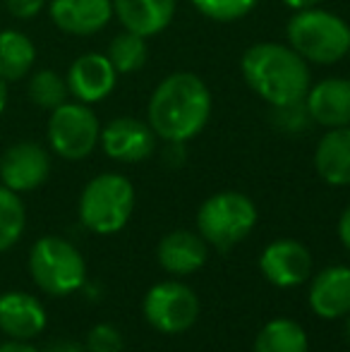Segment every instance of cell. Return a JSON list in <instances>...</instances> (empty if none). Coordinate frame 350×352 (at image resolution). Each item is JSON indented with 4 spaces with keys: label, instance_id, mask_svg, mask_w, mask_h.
<instances>
[{
    "label": "cell",
    "instance_id": "6da1fadb",
    "mask_svg": "<svg viewBox=\"0 0 350 352\" xmlns=\"http://www.w3.org/2000/svg\"><path fill=\"white\" fill-rule=\"evenodd\" d=\"M211 91L195 72H171L149 96L146 122L161 142L187 144L201 135L211 118Z\"/></svg>",
    "mask_w": 350,
    "mask_h": 352
},
{
    "label": "cell",
    "instance_id": "7a4b0ae2",
    "mask_svg": "<svg viewBox=\"0 0 350 352\" xmlns=\"http://www.w3.org/2000/svg\"><path fill=\"white\" fill-rule=\"evenodd\" d=\"M240 72L245 84L269 106L303 101L312 84L309 63L278 41H257L245 48Z\"/></svg>",
    "mask_w": 350,
    "mask_h": 352
},
{
    "label": "cell",
    "instance_id": "3957f363",
    "mask_svg": "<svg viewBox=\"0 0 350 352\" xmlns=\"http://www.w3.org/2000/svg\"><path fill=\"white\" fill-rule=\"evenodd\" d=\"M285 41L309 65H336L350 53V24L319 5L295 10L285 24Z\"/></svg>",
    "mask_w": 350,
    "mask_h": 352
},
{
    "label": "cell",
    "instance_id": "277c9868",
    "mask_svg": "<svg viewBox=\"0 0 350 352\" xmlns=\"http://www.w3.org/2000/svg\"><path fill=\"white\" fill-rule=\"evenodd\" d=\"M135 211V187L120 173L91 177L80 195V223L96 235H116Z\"/></svg>",
    "mask_w": 350,
    "mask_h": 352
},
{
    "label": "cell",
    "instance_id": "5b68a950",
    "mask_svg": "<svg viewBox=\"0 0 350 352\" xmlns=\"http://www.w3.org/2000/svg\"><path fill=\"white\" fill-rule=\"evenodd\" d=\"M29 274L51 297H65L85 287L87 261L70 240L46 235L29 250Z\"/></svg>",
    "mask_w": 350,
    "mask_h": 352
},
{
    "label": "cell",
    "instance_id": "8992f818",
    "mask_svg": "<svg viewBox=\"0 0 350 352\" xmlns=\"http://www.w3.org/2000/svg\"><path fill=\"white\" fill-rule=\"evenodd\" d=\"M257 206L248 195L235 190L216 192L197 211V232L206 245L226 252L240 245L257 226Z\"/></svg>",
    "mask_w": 350,
    "mask_h": 352
},
{
    "label": "cell",
    "instance_id": "52a82bcc",
    "mask_svg": "<svg viewBox=\"0 0 350 352\" xmlns=\"http://www.w3.org/2000/svg\"><path fill=\"white\" fill-rule=\"evenodd\" d=\"M48 146L65 161H82L91 156L101 137V122L91 106L80 101H65L53 108L46 125Z\"/></svg>",
    "mask_w": 350,
    "mask_h": 352
},
{
    "label": "cell",
    "instance_id": "ba28073f",
    "mask_svg": "<svg viewBox=\"0 0 350 352\" xmlns=\"http://www.w3.org/2000/svg\"><path fill=\"white\" fill-rule=\"evenodd\" d=\"M199 297L180 280H161L149 287L142 311L151 329L161 333H182L199 319Z\"/></svg>",
    "mask_w": 350,
    "mask_h": 352
},
{
    "label": "cell",
    "instance_id": "9c48e42d",
    "mask_svg": "<svg viewBox=\"0 0 350 352\" xmlns=\"http://www.w3.org/2000/svg\"><path fill=\"white\" fill-rule=\"evenodd\" d=\"M159 137L146 120L135 116H118L101 127L98 146L111 161L118 163H142L154 156Z\"/></svg>",
    "mask_w": 350,
    "mask_h": 352
},
{
    "label": "cell",
    "instance_id": "30bf717a",
    "mask_svg": "<svg viewBox=\"0 0 350 352\" xmlns=\"http://www.w3.org/2000/svg\"><path fill=\"white\" fill-rule=\"evenodd\" d=\"M51 175V153L36 142H14L0 156V185L17 192H34Z\"/></svg>",
    "mask_w": 350,
    "mask_h": 352
},
{
    "label": "cell",
    "instance_id": "8fae6325",
    "mask_svg": "<svg viewBox=\"0 0 350 352\" xmlns=\"http://www.w3.org/2000/svg\"><path fill=\"white\" fill-rule=\"evenodd\" d=\"M264 278L276 287H298L312 276V254L298 240L281 237L264 247L259 256Z\"/></svg>",
    "mask_w": 350,
    "mask_h": 352
},
{
    "label": "cell",
    "instance_id": "7c38bea8",
    "mask_svg": "<svg viewBox=\"0 0 350 352\" xmlns=\"http://www.w3.org/2000/svg\"><path fill=\"white\" fill-rule=\"evenodd\" d=\"M118 70L106 53H82L65 74L67 91L75 101L94 106L106 101L118 84Z\"/></svg>",
    "mask_w": 350,
    "mask_h": 352
},
{
    "label": "cell",
    "instance_id": "4fadbf2b",
    "mask_svg": "<svg viewBox=\"0 0 350 352\" xmlns=\"http://www.w3.org/2000/svg\"><path fill=\"white\" fill-rule=\"evenodd\" d=\"M51 22L70 36H94L113 19V0H48Z\"/></svg>",
    "mask_w": 350,
    "mask_h": 352
},
{
    "label": "cell",
    "instance_id": "5bb4252c",
    "mask_svg": "<svg viewBox=\"0 0 350 352\" xmlns=\"http://www.w3.org/2000/svg\"><path fill=\"white\" fill-rule=\"evenodd\" d=\"M305 106L314 125L327 130L350 125V79L348 77H324L312 82L305 94Z\"/></svg>",
    "mask_w": 350,
    "mask_h": 352
},
{
    "label": "cell",
    "instance_id": "9a60e30c",
    "mask_svg": "<svg viewBox=\"0 0 350 352\" xmlns=\"http://www.w3.org/2000/svg\"><path fill=\"white\" fill-rule=\"evenodd\" d=\"M46 307L29 292H3L0 295V331L12 340H32L46 329Z\"/></svg>",
    "mask_w": 350,
    "mask_h": 352
},
{
    "label": "cell",
    "instance_id": "2e32d148",
    "mask_svg": "<svg viewBox=\"0 0 350 352\" xmlns=\"http://www.w3.org/2000/svg\"><path fill=\"white\" fill-rule=\"evenodd\" d=\"M309 309L319 319L350 314V266H327L309 283Z\"/></svg>",
    "mask_w": 350,
    "mask_h": 352
},
{
    "label": "cell",
    "instance_id": "e0dca14e",
    "mask_svg": "<svg viewBox=\"0 0 350 352\" xmlns=\"http://www.w3.org/2000/svg\"><path fill=\"white\" fill-rule=\"evenodd\" d=\"M209 256V245L199 232L192 230H173L166 237H161L156 247V259L161 269L168 271L171 276H192L206 264Z\"/></svg>",
    "mask_w": 350,
    "mask_h": 352
},
{
    "label": "cell",
    "instance_id": "ac0fdd59",
    "mask_svg": "<svg viewBox=\"0 0 350 352\" xmlns=\"http://www.w3.org/2000/svg\"><path fill=\"white\" fill-rule=\"evenodd\" d=\"M177 10V0H113V17L122 29L144 38L159 36L171 27Z\"/></svg>",
    "mask_w": 350,
    "mask_h": 352
},
{
    "label": "cell",
    "instance_id": "d6986e66",
    "mask_svg": "<svg viewBox=\"0 0 350 352\" xmlns=\"http://www.w3.org/2000/svg\"><path fill=\"white\" fill-rule=\"evenodd\" d=\"M314 170L331 187L350 185V125L324 132L314 148Z\"/></svg>",
    "mask_w": 350,
    "mask_h": 352
},
{
    "label": "cell",
    "instance_id": "ffe728a7",
    "mask_svg": "<svg viewBox=\"0 0 350 352\" xmlns=\"http://www.w3.org/2000/svg\"><path fill=\"white\" fill-rule=\"evenodd\" d=\"M36 63V46L19 29H3L0 32V79L19 82L32 72Z\"/></svg>",
    "mask_w": 350,
    "mask_h": 352
},
{
    "label": "cell",
    "instance_id": "44dd1931",
    "mask_svg": "<svg viewBox=\"0 0 350 352\" xmlns=\"http://www.w3.org/2000/svg\"><path fill=\"white\" fill-rule=\"evenodd\" d=\"M252 352H309V340L298 321L281 316L262 326Z\"/></svg>",
    "mask_w": 350,
    "mask_h": 352
},
{
    "label": "cell",
    "instance_id": "7402d4cb",
    "mask_svg": "<svg viewBox=\"0 0 350 352\" xmlns=\"http://www.w3.org/2000/svg\"><path fill=\"white\" fill-rule=\"evenodd\" d=\"M108 60L113 63V67L118 74H132L142 70L149 58V48H146V38L140 36L135 32L122 29L120 34L113 36V41L108 43Z\"/></svg>",
    "mask_w": 350,
    "mask_h": 352
},
{
    "label": "cell",
    "instance_id": "603a6c76",
    "mask_svg": "<svg viewBox=\"0 0 350 352\" xmlns=\"http://www.w3.org/2000/svg\"><path fill=\"white\" fill-rule=\"evenodd\" d=\"M27 228V209L17 192L0 185V254L14 247Z\"/></svg>",
    "mask_w": 350,
    "mask_h": 352
},
{
    "label": "cell",
    "instance_id": "cb8c5ba5",
    "mask_svg": "<svg viewBox=\"0 0 350 352\" xmlns=\"http://www.w3.org/2000/svg\"><path fill=\"white\" fill-rule=\"evenodd\" d=\"M27 96L34 106L53 111L70 98V91H67V82L63 74H58L56 70H39L29 77Z\"/></svg>",
    "mask_w": 350,
    "mask_h": 352
},
{
    "label": "cell",
    "instance_id": "d4e9b609",
    "mask_svg": "<svg viewBox=\"0 0 350 352\" xmlns=\"http://www.w3.org/2000/svg\"><path fill=\"white\" fill-rule=\"evenodd\" d=\"M190 3L201 17L219 24H230L248 17L259 0H190Z\"/></svg>",
    "mask_w": 350,
    "mask_h": 352
},
{
    "label": "cell",
    "instance_id": "484cf974",
    "mask_svg": "<svg viewBox=\"0 0 350 352\" xmlns=\"http://www.w3.org/2000/svg\"><path fill=\"white\" fill-rule=\"evenodd\" d=\"M269 120L274 130L283 132V135H303L314 125L309 111L303 101L283 103V106H269Z\"/></svg>",
    "mask_w": 350,
    "mask_h": 352
},
{
    "label": "cell",
    "instance_id": "4316f807",
    "mask_svg": "<svg viewBox=\"0 0 350 352\" xmlns=\"http://www.w3.org/2000/svg\"><path fill=\"white\" fill-rule=\"evenodd\" d=\"M87 352H122L125 340L122 333L111 324H96L87 336Z\"/></svg>",
    "mask_w": 350,
    "mask_h": 352
},
{
    "label": "cell",
    "instance_id": "83f0119b",
    "mask_svg": "<svg viewBox=\"0 0 350 352\" xmlns=\"http://www.w3.org/2000/svg\"><path fill=\"white\" fill-rule=\"evenodd\" d=\"M5 8L14 19H34L46 8V0H5Z\"/></svg>",
    "mask_w": 350,
    "mask_h": 352
},
{
    "label": "cell",
    "instance_id": "f1b7e54d",
    "mask_svg": "<svg viewBox=\"0 0 350 352\" xmlns=\"http://www.w3.org/2000/svg\"><path fill=\"white\" fill-rule=\"evenodd\" d=\"M185 158H187L185 144L166 142V148H164V163H166V166H168V168H182V166H185Z\"/></svg>",
    "mask_w": 350,
    "mask_h": 352
},
{
    "label": "cell",
    "instance_id": "f546056e",
    "mask_svg": "<svg viewBox=\"0 0 350 352\" xmlns=\"http://www.w3.org/2000/svg\"><path fill=\"white\" fill-rule=\"evenodd\" d=\"M41 352H87V348L82 343H77V340L61 338V340H53V343H48Z\"/></svg>",
    "mask_w": 350,
    "mask_h": 352
},
{
    "label": "cell",
    "instance_id": "4dcf8cb0",
    "mask_svg": "<svg viewBox=\"0 0 350 352\" xmlns=\"http://www.w3.org/2000/svg\"><path fill=\"white\" fill-rule=\"evenodd\" d=\"M338 240L343 242V247L350 252V204L346 206V211L338 218Z\"/></svg>",
    "mask_w": 350,
    "mask_h": 352
},
{
    "label": "cell",
    "instance_id": "1f68e13d",
    "mask_svg": "<svg viewBox=\"0 0 350 352\" xmlns=\"http://www.w3.org/2000/svg\"><path fill=\"white\" fill-rule=\"evenodd\" d=\"M0 352H41L34 348L29 340H5V343H0Z\"/></svg>",
    "mask_w": 350,
    "mask_h": 352
},
{
    "label": "cell",
    "instance_id": "d6a6232c",
    "mask_svg": "<svg viewBox=\"0 0 350 352\" xmlns=\"http://www.w3.org/2000/svg\"><path fill=\"white\" fill-rule=\"evenodd\" d=\"M281 3L285 5V8H290L295 12V10H305V8H317L322 0H281Z\"/></svg>",
    "mask_w": 350,
    "mask_h": 352
},
{
    "label": "cell",
    "instance_id": "836d02e7",
    "mask_svg": "<svg viewBox=\"0 0 350 352\" xmlns=\"http://www.w3.org/2000/svg\"><path fill=\"white\" fill-rule=\"evenodd\" d=\"M5 108H8V82L0 79V116L5 113Z\"/></svg>",
    "mask_w": 350,
    "mask_h": 352
},
{
    "label": "cell",
    "instance_id": "e575fe53",
    "mask_svg": "<svg viewBox=\"0 0 350 352\" xmlns=\"http://www.w3.org/2000/svg\"><path fill=\"white\" fill-rule=\"evenodd\" d=\"M343 319H346V326H343V333H346V340L350 343V314H348V316H343Z\"/></svg>",
    "mask_w": 350,
    "mask_h": 352
}]
</instances>
